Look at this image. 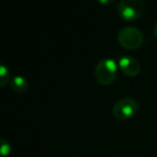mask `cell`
I'll list each match as a JSON object with an SVG mask.
<instances>
[{
	"instance_id": "obj_1",
	"label": "cell",
	"mask_w": 157,
	"mask_h": 157,
	"mask_svg": "<svg viewBox=\"0 0 157 157\" xmlns=\"http://www.w3.org/2000/svg\"><path fill=\"white\" fill-rule=\"evenodd\" d=\"M95 76L99 84L108 86L115 81L117 76V65L111 58L100 59L95 68Z\"/></svg>"
},
{
	"instance_id": "obj_2",
	"label": "cell",
	"mask_w": 157,
	"mask_h": 157,
	"mask_svg": "<svg viewBox=\"0 0 157 157\" xmlns=\"http://www.w3.org/2000/svg\"><path fill=\"white\" fill-rule=\"evenodd\" d=\"M117 41L126 50H137L142 45L144 41L143 33L136 27H124L117 35Z\"/></svg>"
},
{
	"instance_id": "obj_3",
	"label": "cell",
	"mask_w": 157,
	"mask_h": 157,
	"mask_svg": "<svg viewBox=\"0 0 157 157\" xmlns=\"http://www.w3.org/2000/svg\"><path fill=\"white\" fill-rule=\"evenodd\" d=\"M139 110L138 101L132 98H123L116 101L112 108V114L118 121H127L135 116Z\"/></svg>"
},
{
	"instance_id": "obj_4",
	"label": "cell",
	"mask_w": 157,
	"mask_h": 157,
	"mask_svg": "<svg viewBox=\"0 0 157 157\" xmlns=\"http://www.w3.org/2000/svg\"><path fill=\"white\" fill-rule=\"evenodd\" d=\"M117 12L126 21L138 20L144 12V2L142 0H122L117 6Z\"/></svg>"
},
{
	"instance_id": "obj_5",
	"label": "cell",
	"mask_w": 157,
	"mask_h": 157,
	"mask_svg": "<svg viewBox=\"0 0 157 157\" xmlns=\"http://www.w3.org/2000/svg\"><path fill=\"white\" fill-rule=\"evenodd\" d=\"M118 67L121 71L127 76H137L140 73V63L136 58L131 56H122L118 59Z\"/></svg>"
},
{
	"instance_id": "obj_6",
	"label": "cell",
	"mask_w": 157,
	"mask_h": 157,
	"mask_svg": "<svg viewBox=\"0 0 157 157\" xmlns=\"http://www.w3.org/2000/svg\"><path fill=\"white\" fill-rule=\"evenodd\" d=\"M10 87L16 93H24L28 90L29 83L22 75H15L10 81Z\"/></svg>"
},
{
	"instance_id": "obj_7",
	"label": "cell",
	"mask_w": 157,
	"mask_h": 157,
	"mask_svg": "<svg viewBox=\"0 0 157 157\" xmlns=\"http://www.w3.org/2000/svg\"><path fill=\"white\" fill-rule=\"evenodd\" d=\"M10 71L5 65L0 66V87H5L8 83H10Z\"/></svg>"
},
{
	"instance_id": "obj_8",
	"label": "cell",
	"mask_w": 157,
	"mask_h": 157,
	"mask_svg": "<svg viewBox=\"0 0 157 157\" xmlns=\"http://www.w3.org/2000/svg\"><path fill=\"white\" fill-rule=\"evenodd\" d=\"M0 153L3 157L9 156L11 153V144L5 138H1V140H0Z\"/></svg>"
},
{
	"instance_id": "obj_9",
	"label": "cell",
	"mask_w": 157,
	"mask_h": 157,
	"mask_svg": "<svg viewBox=\"0 0 157 157\" xmlns=\"http://www.w3.org/2000/svg\"><path fill=\"white\" fill-rule=\"evenodd\" d=\"M153 33H154L155 38L157 39V22H156V24H155V26H154V30H153Z\"/></svg>"
},
{
	"instance_id": "obj_10",
	"label": "cell",
	"mask_w": 157,
	"mask_h": 157,
	"mask_svg": "<svg viewBox=\"0 0 157 157\" xmlns=\"http://www.w3.org/2000/svg\"><path fill=\"white\" fill-rule=\"evenodd\" d=\"M101 3H111V2H113V1H100Z\"/></svg>"
}]
</instances>
